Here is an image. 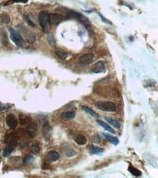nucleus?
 Here are the masks:
<instances>
[{
	"mask_svg": "<svg viewBox=\"0 0 158 178\" xmlns=\"http://www.w3.org/2000/svg\"><path fill=\"white\" fill-rule=\"evenodd\" d=\"M38 20H39L40 25L41 28L42 29V31L45 33L48 32V31L50 29V26H51L50 15L45 11L40 12L39 13V15H38Z\"/></svg>",
	"mask_w": 158,
	"mask_h": 178,
	"instance_id": "1",
	"label": "nucleus"
},
{
	"mask_svg": "<svg viewBox=\"0 0 158 178\" xmlns=\"http://www.w3.org/2000/svg\"><path fill=\"white\" fill-rule=\"evenodd\" d=\"M97 109L104 112H115L116 111V105L110 101H99L95 103Z\"/></svg>",
	"mask_w": 158,
	"mask_h": 178,
	"instance_id": "2",
	"label": "nucleus"
},
{
	"mask_svg": "<svg viewBox=\"0 0 158 178\" xmlns=\"http://www.w3.org/2000/svg\"><path fill=\"white\" fill-rule=\"evenodd\" d=\"M18 30L20 31L21 34L23 35V36L26 38V41H27L29 43L32 44L35 42V40H36V36H35V34L33 32L28 30L25 26H22V25H18Z\"/></svg>",
	"mask_w": 158,
	"mask_h": 178,
	"instance_id": "3",
	"label": "nucleus"
},
{
	"mask_svg": "<svg viewBox=\"0 0 158 178\" xmlns=\"http://www.w3.org/2000/svg\"><path fill=\"white\" fill-rule=\"evenodd\" d=\"M9 32H10V36L12 40L13 41L15 44L18 47H23V39L21 36V35L16 32L13 28L9 29Z\"/></svg>",
	"mask_w": 158,
	"mask_h": 178,
	"instance_id": "4",
	"label": "nucleus"
},
{
	"mask_svg": "<svg viewBox=\"0 0 158 178\" xmlns=\"http://www.w3.org/2000/svg\"><path fill=\"white\" fill-rule=\"evenodd\" d=\"M61 150L63 154L66 156V157H73V156H75L77 154V152L75 150L74 148L71 147V145H70L69 144H64L61 145Z\"/></svg>",
	"mask_w": 158,
	"mask_h": 178,
	"instance_id": "5",
	"label": "nucleus"
},
{
	"mask_svg": "<svg viewBox=\"0 0 158 178\" xmlns=\"http://www.w3.org/2000/svg\"><path fill=\"white\" fill-rule=\"evenodd\" d=\"M6 123L10 129H15L18 125V120L13 114H9L6 117Z\"/></svg>",
	"mask_w": 158,
	"mask_h": 178,
	"instance_id": "6",
	"label": "nucleus"
},
{
	"mask_svg": "<svg viewBox=\"0 0 158 178\" xmlns=\"http://www.w3.org/2000/svg\"><path fill=\"white\" fill-rule=\"evenodd\" d=\"M94 57H95V55H94L93 53L84 54V55L79 57L78 62L80 65H87V64H90L93 61Z\"/></svg>",
	"mask_w": 158,
	"mask_h": 178,
	"instance_id": "7",
	"label": "nucleus"
},
{
	"mask_svg": "<svg viewBox=\"0 0 158 178\" xmlns=\"http://www.w3.org/2000/svg\"><path fill=\"white\" fill-rule=\"evenodd\" d=\"M92 71L94 73H102L105 72V62L102 61H97V63H95L93 66L91 68Z\"/></svg>",
	"mask_w": 158,
	"mask_h": 178,
	"instance_id": "8",
	"label": "nucleus"
},
{
	"mask_svg": "<svg viewBox=\"0 0 158 178\" xmlns=\"http://www.w3.org/2000/svg\"><path fill=\"white\" fill-rule=\"evenodd\" d=\"M26 132L31 138L36 137L37 134V125L35 123H29L26 128Z\"/></svg>",
	"mask_w": 158,
	"mask_h": 178,
	"instance_id": "9",
	"label": "nucleus"
},
{
	"mask_svg": "<svg viewBox=\"0 0 158 178\" xmlns=\"http://www.w3.org/2000/svg\"><path fill=\"white\" fill-rule=\"evenodd\" d=\"M68 17L70 18L77 19V20H80V22H82V23H84V24H85V23H86V24H88V23H89V21H88L87 19H86V18H85L84 16L83 15H81L80 13H77V12L70 11V12H69Z\"/></svg>",
	"mask_w": 158,
	"mask_h": 178,
	"instance_id": "10",
	"label": "nucleus"
},
{
	"mask_svg": "<svg viewBox=\"0 0 158 178\" xmlns=\"http://www.w3.org/2000/svg\"><path fill=\"white\" fill-rule=\"evenodd\" d=\"M17 144H18L17 141H13L11 142L8 143L7 145L5 147V148L4 149V150H3V156H4V157H7V156H10V153H11L13 151V150L16 147Z\"/></svg>",
	"mask_w": 158,
	"mask_h": 178,
	"instance_id": "11",
	"label": "nucleus"
},
{
	"mask_svg": "<svg viewBox=\"0 0 158 178\" xmlns=\"http://www.w3.org/2000/svg\"><path fill=\"white\" fill-rule=\"evenodd\" d=\"M46 159L49 160L50 162H54L56 161L59 159V153L56 152V150H51V151L48 152L46 154Z\"/></svg>",
	"mask_w": 158,
	"mask_h": 178,
	"instance_id": "12",
	"label": "nucleus"
},
{
	"mask_svg": "<svg viewBox=\"0 0 158 178\" xmlns=\"http://www.w3.org/2000/svg\"><path fill=\"white\" fill-rule=\"evenodd\" d=\"M62 19V16L58 13H52L50 15V23L53 25H58Z\"/></svg>",
	"mask_w": 158,
	"mask_h": 178,
	"instance_id": "13",
	"label": "nucleus"
},
{
	"mask_svg": "<svg viewBox=\"0 0 158 178\" xmlns=\"http://www.w3.org/2000/svg\"><path fill=\"white\" fill-rule=\"evenodd\" d=\"M0 37H1V42L2 45L4 47H8L9 46V40H8V36H7V33L3 29H0Z\"/></svg>",
	"mask_w": 158,
	"mask_h": 178,
	"instance_id": "14",
	"label": "nucleus"
},
{
	"mask_svg": "<svg viewBox=\"0 0 158 178\" xmlns=\"http://www.w3.org/2000/svg\"><path fill=\"white\" fill-rule=\"evenodd\" d=\"M102 135L104 136V137H105V138L106 139L108 140L109 142L112 143V144H114V145H117V144L119 143L118 139L117 138V137H114V136L111 135V134H105V133H103V134H102Z\"/></svg>",
	"mask_w": 158,
	"mask_h": 178,
	"instance_id": "15",
	"label": "nucleus"
},
{
	"mask_svg": "<svg viewBox=\"0 0 158 178\" xmlns=\"http://www.w3.org/2000/svg\"><path fill=\"white\" fill-rule=\"evenodd\" d=\"M105 120L107 121L108 123H109L111 125H112L113 126L115 127L116 128H119L120 127H121V124H120V123L118 122L117 120L114 119V118H108V117H105Z\"/></svg>",
	"mask_w": 158,
	"mask_h": 178,
	"instance_id": "16",
	"label": "nucleus"
},
{
	"mask_svg": "<svg viewBox=\"0 0 158 178\" xmlns=\"http://www.w3.org/2000/svg\"><path fill=\"white\" fill-rule=\"evenodd\" d=\"M75 142L79 145H84L87 142V139L83 135L79 134V135H77L75 137Z\"/></svg>",
	"mask_w": 158,
	"mask_h": 178,
	"instance_id": "17",
	"label": "nucleus"
},
{
	"mask_svg": "<svg viewBox=\"0 0 158 178\" xmlns=\"http://www.w3.org/2000/svg\"><path fill=\"white\" fill-rule=\"evenodd\" d=\"M97 123L99 124V125H101V126H102L105 130L109 131L110 133H112V134H115V131H114V130L113 129V128H111V127L110 126L108 123H106L103 122V121H99V120H97Z\"/></svg>",
	"mask_w": 158,
	"mask_h": 178,
	"instance_id": "18",
	"label": "nucleus"
},
{
	"mask_svg": "<svg viewBox=\"0 0 158 178\" xmlns=\"http://www.w3.org/2000/svg\"><path fill=\"white\" fill-rule=\"evenodd\" d=\"M61 118L65 120H71L75 118V112H64L61 114Z\"/></svg>",
	"mask_w": 158,
	"mask_h": 178,
	"instance_id": "19",
	"label": "nucleus"
},
{
	"mask_svg": "<svg viewBox=\"0 0 158 178\" xmlns=\"http://www.w3.org/2000/svg\"><path fill=\"white\" fill-rule=\"evenodd\" d=\"M81 108L83 111H85V112H86V113L89 114V115H92V116L94 117V118H99V115H98L97 112H95L93 109H91V108L88 107L86 106H82Z\"/></svg>",
	"mask_w": 158,
	"mask_h": 178,
	"instance_id": "20",
	"label": "nucleus"
},
{
	"mask_svg": "<svg viewBox=\"0 0 158 178\" xmlns=\"http://www.w3.org/2000/svg\"><path fill=\"white\" fill-rule=\"evenodd\" d=\"M0 21L4 24H8L10 22V17L7 13H3L0 15Z\"/></svg>",
	"mask_w": 158,
	"mask_h": 178,
	"instance_id": "21",
	"label": "nucleus"
},
{
	"mask_svg": "<svg viewBox=\"0 0 158 178\" xmlns=\"http://www.w3.org/2000/svg\"><path fill=\"white\" fill-rule=\"evenodd\" d=\"M89 151L91 152V153L92 154H99V153H102V152H104V149L102 147H97V146L92 145L89 147Z\"/></svg>",
	"mask_w": 158,
	"mask_h": 178,
	"instance_id": "22",
	"label": "nucleus"
},
{
	"mask_svg": "<svg viewBox=\"0 0 158 178\" xmlns=\"http://www.w3.org/2000/svg\"><path fill=\"white\" fill-rule=\"evenodd\" d=\"M128 170H129V172H130V173H131L135 177H140V176H141V174H142V173L140 171H139L138 169H137L136 168L133 167L132 165H130V166H129Z\"/></svg>",
	"mask_w": 158,
	"mask_h": 178,
	"instance_id": "23",
	"label": "nucleus"
},
{
	"mask_svg": "<svg viewBox=\"0 0 158 178\" xmlns=\"http://www.w3.org/2000/svg\"><path fill=\"white\" fill-rule=\"evenodd\" d=\"M55 54L56 55V56L58 58H59L60 59L64 60L68 57V53L65 51H62V50H56L55 51Z\"/></svg>",
	"mask_w": 158,
	"mask_h": 178,
	"instance_id": "24",
	"label": "nucleus"
},
{
	"mask_svg": "<svg viewBox=\"0 0 158 178\" xmlns=\"http://www.w3.org/2000/svg\"><path fill=\"white\" fill-rule=\"evenodd\" d=\"M20 123L21 125H25V124L28 123L29 122H30V118L27 115H20Z\"/></svg>",
	"mask_w": 158,
	"mask_h": 178,
	"instance_id": "25",
	"label": "nucleus"
},
{
	"mask_svg": "<svg viewBox=\"0 0 158 178\" xmlns=\"http://www.w3.org/2000/svg\"><path fill=\"white\" fill-rule=\"evenodd\" d=\"M51 126L49 125V124L48 123H46L44 125L43 128H42V133H43L44 136H47L48 134H49L50 131H51Z\"/></svg>",
	"mask_w": 158,
	"mask_h": 178,
	"instance_id": "26",
	"label": "nucleus"
},
{
	"mask_svg": "<svg viewBox=\"0 0 158 178\" xmlns=\"http://www.w3.org/2000/svg\"><path fill=\"white\" fill-rule=\"evenodd\" d=\"M33 160H34L33 156H30V155H28V156H26V157L24 158V159H23V164L27 165L29 164V163H32Z\"/></svg>",
	"mask_w": 158,
	"mask_h": 178,
	"instance_id": "27",
	"label": "nucleus"
},
{
	"mask_svg": "<svg viewBox=\"0 0 158 178\" xmlns=\"http://www.w3.org/2000/svg\"><path fill=\"white\" fill-rule=\"evenodd\" d=\"M31 152L34 153H38L40 152V147L37 144H33L32 146H31L30 148Z\"/></svg>",
	"mask_w": 158,
	"mask_h": 178,
	"instance_id": "28",
	"label": "nucleus"
},
{
	"mask_svg": "<svg viewBox=\"0 0 158 178\" xmlns=\"http://www.w3.org/2000/svg\"><path fill=\"white\" fill-rule=\"evenodd\" d=\"M47 39H48V42H49L50 45H53V46L56 45V41H55V39H54V36H53V34H48Z\"/></svg>",
	"mask_w": 158,
	"mask_h": 178,
	"instance_id": "29",
	"label": "nucleus"
},
{
	"mask_svg": "<svg viewBox=\"0 0 158 178\" xmlns=\"http://www.w3.org/2000/svg\"><path fill=\"white\" fill-rule=\"evenodd\" d=\"M99 139H99V136L95 135V136H94L93 138H92V142H95V143H99Z\"/></svg>",
	"mask_w": 158,
	"mask_h": 178,
	"instance_id": "30",
	"label": "nucleus"
},
{
	"mask_svg": "<svg viewBox=\"0 0 158 178\" xmlns=\"http://www.w3.org/2000/svg\"><path fill=\"white\" fill-rule=\"evenodd\" d=\"M12 3H26L29 0H10Z\"/></svg>",
	"mask_w": 158,
	"mask_h": 178,
	"instance_id": "31",
	"label": "nucleus"
},
{
	"mask_svg": "<svg viewBox=\"0 0 158 178\" xmlns=\"http://www.w3.org/2000/svg\"><path fill=\"white\" fill-rule=\"evenodd\" d=\"M26 21H27V23H29V24L31 26H35V23H34L33 22H32V20H31L30 19H29V17H26Z\"/></svg>",
	"mask_w": 158,
	"mask_h": 178,
	"instance_id": "32",
	"label": "nucleus"
},
{
	"mask_svg": "<svg viewBox=\"0 0 158 178\" xmlns=\"http://www.w3.org/2000/svg\"><path fill=\"white\" fill-rule=\"evenodd\" d=\"M5 109V107H4L1 106V105H0V112H1V111H2L3 109Z\"/></svg>",
	"mask_w": 158,
	"mask_h": 178,
	"instance_id": "33",
	"label": "nucleus"
},
{
	"mask_svg": "<svg viewBox=\"0 0 158 178\" xmlns=\"http://www.w3.org/2000/svg\"><path fill=\"white\" fill-rule=\"evenodd\" d=\"M0 162H1V158H0Z\"/></svg>",
	"mask_w": 158,
	"mask_h": 178,
	"instance_id": "34",
	"label": "nucleus"
}]
</instances>
